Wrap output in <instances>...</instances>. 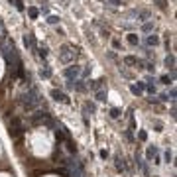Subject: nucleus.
<instances>
[{
  "label": "nucleus",
  "instance_id": "bb28decb",
  "mask_svg": "<svg viewBox=\"0 0 177 177\" xmlns=\"http://www.w3.org/2000/svg\"><path fill=\"white\" fill-rule=\"evenodd\" d=\"M161 83H163V85H169V83H171V79L165 75V77H161Z\"/></svg>",
  "mask_w": 177,
  "mask_h": 177
},
{
  "label": "nucleus",
  "instance_id": "1a4fd4ad",
  "mask_svg": "<svg viewBox=\"0 0 177 177\" xmlns=\"http://www.w3.org/2000/svg\"><path fill=\"white\" fill-rule=\"evenodd\" d=\"M146 41H148V45H157V43H159V38H157L156 33H151V36H148Z\"/></svg>",
  "mask_w": 177,
  "mask_h": 177
},
{
  "label": "nucleus",
  "instance_id": "ddd939ff",
  "mask_svg": "<svg viewBox=\"0 0 177 177\" xmlns=\"http://www.w3.org/2000/svg\"><path fill=\"white\" fill-rule=\"evenodd\" d=\"M28 14H30V18H32V20H36L39 16V10H38V8H33V6H30V8H28Z\"/></svg>",
  "mask_w": 177,
  "mask_h": 177
},
{
  "label": "nucleus",
  "instance_id": "f3484780",
  "mask_svg": "<svg viewBox=\"0 0 177 177\" xmlns=\"http://www.w3.org/2000/svg\"><path fill=\"white\" fill-rule=\"evenodd\" d=\"M142 30H144V32H151V30H154V22H146L144 26H142Z\"/></svg>",
  "mask_w": 177,
  "mask_h": 177
},
{
  "label": "nucleus",
  "instance_id": "b1692460",
  "mask_svg": "<svg viewBox=\"0 0 177 177\" xmlns=\"http://www.w3.org/2000/svg\"><path fill=\"white\" fill-rule=\"evenodd\" d=\"M156 154H157V150H156V148H150V150H148V157H154Z\"/></svg>",
  "mask_w": 177,
  "mask_h": 177
},
{
  "label": "nucleus",
  "instance_id": "c756f323",
  "mask_svg": "<svg viewBox=\"0 0 177 177\" xmlns=\"http://www.w3.org/2000/svg\"><path fill=\"white\" fill-rule=\"evenodd\" d=\"M108 2H110V4H114V6H118V4H120V0H108Z\"/></svg>",
  "mask_w": 177,
  "mask_h": 177
},
{
  "label": "nucleus",
  "instance_id": "7ed1b4c3",
  "mask_svg": "<svg viewBox=\"0 0 177 177\" xmlns=\"http://www.w3.org/2000/svg\"><path fill=\"white\" fill-rule=\"evenodd\" d=\"M75 57V51H69V45H63L61 47V61H63V63H69V61H71V59Z\"/></svg>",
  "mask_w": 177,
  "mask_h": 177
},
{
  "label": "nucleus",
  "instance_id": "9d476101",
  "mask_svg": "<svg viewBox=\"0 0 177 177\" xmlns=\"http://www.w3.org/2000/svg\"><path fill=\"white\" fill-rule=\"evenodd\" d=\"M128 43H130V45H138V43H140V39H138L136 33H128Z\"/></svg>",
  "mask_w": 177,
  "mask_h": 177
},
{
  "label": "nucleus",
  "instance_id": "9b49d317",
  "mask_svg": "<svg viewBox=\"0 0 177 177\" xmlns=\"http://www.w3.org/2000/svg\"><path fill=\"white\" fill-rule=\"evenodd\" d=\"M124 63H128V65H138L140 61H138L134 55H126V57H124Z\"/></svg>",
  "mask_w": 177,
  "mask_h": 177
},
{
  "label": "nucleus",
  "instance_id": "cd10ccee",
  "mask_svg": "<svg viewBox=\"0 0 177 177\" xmlns=\"http://www.w3.org/2000/svg\"><path fill=\"white\" fill-rule=\"evenodd\" d=\"M146 89H148V91H150V92H156V87H154V85H148V87H146Z\"/></svg>",
  "mask_w": 177,
  "mask_h": 177
},
{
  "label": "nucleus",
  "instance_id": "6ab92c4d",
  "mask_svg": "<svg viewBox=\"0 0 177 177\" xmlns=\"http://www.w3.org/2000/svg\"><path fill=\"white\" fill-rule=\"evenodd\" d=\"M97 100H100V102H102V100H106V92L104 91H98L97 92Z\"/></svg>",
  "mask_w": 177,
  "mask_h": 177
},
{
  "label": "nucleus",
  "instance_id": "f8f14e48",
  "mask_svg": "<svg viewBox=\"0 0 177 177\" xmlns=\"http://www.w3.org/2000/svg\"><path fill=\"white\" fill-rule=\"evenodd\" d=\"M116 169L118 171H126V163H124L122 157H116Z\"/></svg>",
  "mask_w": 177,
  "mask_h": 177
},
{
  "label": "nucleus",
  "instance_id": "6e6552de",
  "mask_svg": "<svg viewBox=\"0 0 177 177\" xmlns=\"http://www.w3.org/2000/svg\"><path fill=\"white\" fill-rule=\"evenodd\" d=\"M165 65L169 67L171 73H173V69H175V57H173V55H167V57H165Z\"/></svg>",
  "mask_w": 177,
  "mask_h": 177
},
{
  "label": "nucleus",
  "instance_id": "39448f33",
  "mask_svg": "<svg viewBox=\"0 0 177 177\" xmlns=\"http://www.w3.org/2000/svg\"><path fill=\"white\" fill-rule=\"evenodd\" d=\"M51 97L57 100V102H69V97H67L65 92H61V91H57V89H53L51 91Z\"/></svg>",
  "mask_w": 177,
  "mask_h": 177
},
{
  "label": "nucleus",
  "instance_id": "2eb2a0df",
  "mask_svg": "<svg viewBox=\"0 0 177 177\" xmlns=\"http://www.w3.org/2000/svg\"><path fill=\"white\" fill-rule=\"evenodd\" d=\"M39 75H41L43 79H49V77H51V69L45 67V69H41V71H39Z\"/></svg>",
  "mask_w": 177,
  "mask_h": 177
},
{
  "label": "nucleus",
  "instance_id": "a211bd4d",
  "mask_svg": "<svg viewBox=\"0 0 177 177\" xmlns=\"http://www.w3.org/2000/svg\"><path fill=\"white\" fill-rule=\"evenodd\" d=\"M138 18H140V20H148V18H150V12H148V10H142V12L138 14Z\"/></svg>",
  "mask_w": 177,
  "mask_h": 177
},
{
  "label": "nucleus",
  "instance_id": "7c9ffc66",
  "mask_svg": "<svg viewBox=\"0 0 177 177\" xmlns=\"http://www.w3.org/2000/svg\"><path fill=\"white\" fill-rule=\"evenodd\" d=\"M61 2H63V6H67V2H69V0H61Z\"/></svg>",
  "mask_w": 177,
  "mask_h": 177
},
{
  "label": "nucleus",
  "instance_id": "dca6fc26",
  "mask_svg": "<svg viewBox=\"0 0 177 177\" xmlns=\"http://www.w3.org/2000/svg\"><path fill=\"white\" fill-rule=\"evenodd\" d=\"M154 2H156L157 8H161V10H165V8H167V0H154Z\"/></svg>",
  "mask_w": 177,
  "mask_h": 177
},
{
  "label": "nucleus",
  "instance_id": "393cba45",
  "mask_svg": "<svg viewBox=\"0 0 177 177\" xmlns=\"http://www.w3.org/2000/svg\"><path fill=\"white\" fill-rule=\"evenodd\" d=\"M39 57H43V59L47 57V49H45V47H41V49H39Z\"/></svg>",
  "mask_w": 177,
  "mask_h": 177
},
{
  "label": "nucleus",
  "instance_id": "f257e3e1",
  "mask_svg": "<svg viewBox=\"0 0 177 177\" xmlns=\"http://www.w3.org/2000/svg\"><path fill=\"white\" fill-rule=\"evenodd\" d=\"M38 102H39V95L32 89V91H30V95H26V97H24V108L32 110V108L38 104Z\"/></svg>",
  "mask_w": 177,
  "mask_h": 177
},
{
  "label": "nucleus",
  "instance_id": "0eeeda50",
  "mask_svg": "<svg viewBox=\"0 0 177 177\" xmlns=\"http://www.w3.org/2000/svg\"><path fill=\"white\" fill-rule=\"evenodd\" d=\"M102 83H104V79H97V81H91L89 85H91V89H95V91H100Z\"/></svg>",
  "mask_w": 177,
  "mask_h": 177
},
{
  "label": "nucleus",
  "instance_id": "4be33fe9",
  "mask_svg": "<svg viewBox=\"0 0 177 177\" xmlns=\"http://www.w3.org/2000/svg\"><path fill=\"white\" fill-rule=\"evenodd\" d=\"M57 22H59L57 16H49V18H47V24H57Z\"/></svg>",
  "mask_w": 177,
  "mask_h": 177
},
{
  "label": "nucleus",
  "instance_id": "4468645a",
  "mask_svg": "<svg viewBox=\"0 0 177 177\" xmlns=\"http://www.w3.org/2000/svg\"><path fill=\"white\" fill-rule=\"evenodd\" d=\"M22 132H24V128H10V130H8V134H10L12 138H16V136H20Z\"/></svg>",
  "mask_w": 177,
  "mask_h": 177
},
{
  "label": "nucleus",
  "instance_id": "aec40b11",
  "mask_svg": "<svg viewBox=\"0 0 177 177\" xmlns=\"http://www.w3.org/2000/svg\"><path fill=\"white\" fill-rule=\"evenodd\" d=\"M120 114H122V112H120V108H110V116L112 118H118Z\"/></svg>",
  "mask_w": 177,
  "mask_h": 177
},
{
  "label": "nucleus",
  "instance_id": "c85d7f7f",
  "mask_svg": "<svg viewBox=\"0 0 177 177\" xmlns=\"http://www.w3.org/2000/svg\"><path fill=\"white\" fill-rule=\"evenodd\" d=\"M100 157H102V159H106V157H108V154H106V150H102V151H100Z\"/></svg>",
  "mask_w": 177,
  "mask_h": 177
},
{
  "label": "nucleus",
  "instance_id": "f03ea898",
  "mask_svg": "<svg viewBox=\"0 0 177 177\" xmlns=\"http://www.w3.org/2000/svg\"><path fill=\"white\" fill-rule=\"evenodd\" d=\"M24 45L30 49V51H36L38 49V43H36V38H33L32 33H26L24 36Z\"/></svg>",
  "mask_w": 177,
  "mask_h": 177
},
{
  "label": "nucleus",
  "instance_id": "5701e85b",
  "mask_svg": "<svg viewBox=\"0 0 177 177\" xmlns=\"http://www.w3.org/2000/svg\"><path fill=\"white\" fill-rule=\"evenodd\" d=\"M55 136H57V140H65V134H63V132L59 130V128L55 130Z\"/></svg>",
  "mask_w": 177,
  "mask_h": 177
},
{
  "label": "nucleus",
  "instance_id": "20e7f679",
  "mask_svg": "<svg viewBox=\"0 0 177 177\" xmlns=\"http://www.w3.org/2000/svg\"><path fill=\"white\" fill-rule=\"evenodd\" d=\"M79 71H81V69H79L77 65L67 67V69H65V77L69 79V81H73V79H77V77H79Z\"/></svg>",
  "mask_w": 177,
  "mask_h": 177
},
{
  "label": "nucleus",
  "instance_id": "2f4dec72",
  "mask_svg": "<svg viewBox=\"0 0 177 177\" xmlns=\"http://www.w3.org/2000/svg\"><path fill=\"white\" fill-rule=\"evenodd\" d=\"M8 2H10V4H12V2H14V0H8Z\"/></svg>",
  "mask_w": 177,
  "mask_h": 177
},
{
  "label": "nucleus",
  "instance_id": "423d86ee",
  "mask_svg": "<svg viewBox=\"0 0 177 177\" xmlns=\"http://www.w3.org/2000/svg\"><path fill=\"white\" fill-rule=\"evenodd\" d=\"M144 89H146L144 83H138V85H132L130 87V91L134 92V95H142V91H144Z\"/></svg>",
  "mask_w": 177,
  "mask_h": 177
},
{
  "label": "nucleus",
  "instance_id": "412c9836",
  "mask_svg": "<svg viewBox=\"0 0 177 177\" xmlns=\"http://www.w3.org/2000/svg\"><path fill=\"white\" fill-rule=\"evenodd\" d=\"M14 6L18 8L20 12H22V10H24V4H22V0H14Z\"/></svg>",
  "mask_w": 177,
  "mask_h": 177
},
{
  "label": "nucleus",
  "instance_id": "a878e982",
  "mask_svg": "<svg viewBox=\"0 0 177 177\" xmlns=\"http://www.w3.org/2000/svg\"><path fill=\"white\" fill-rule=\"evenodd\" d=\"M138 138H140L142 142H146V140H148V134H146V132H140V134H138Z\"/></svg>",
  "mask_w": 177,
  "mask_h": 177
},
{
  "label": "nucleus",
  "instance_id": "473e14b6",
  "mask_svg": "<svg viewBox=\"0 0 177 177\" xmlns=\"http://www.w3.org/2000/svg\"><path fill=\"white\" fill-rule=\"evenodd\" d=\"M100 2H102V0H100Z\"/></svg>",
  "mask_w": 177,
  "mask_h": 177
}]
</instances>
